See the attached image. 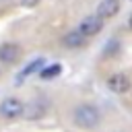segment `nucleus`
Returning a JSON list of instances; mask_svg holds the SVG:
<instances>
[{
    "instance_id": "1",
    "label": "nucleus",
    "mask_w": 132,
    "mask_h": 132,
    "mask_svg": "<svg viewBox=\"0 0 132 132\" xmlns=\"http://www.w3.org/2000/svg\"><path fill=\"white\" fill-rule=\"evenodd\" d=\"M99 120H101L99 109L93 107V105H89V103H80V105H76L74 111H72V122H74L78 128H82V130L95 128V126L99 124Z\"/></svg>"
},
{
    "instance_id": "2",
    "label": "nucleus",
    "mask_w": 132,
    "mask_h": 132,
    "mask_svg": "<svg viewBox=\"0 0 132 132\" xmlns=\"http://www.w3.org/2000/svg\"><path fill=\"white\" fill-rule=\"evenodd\" d=\"M23 107H25V103L19 97H6V99L0 101V118H4V120L21 118L23 116Z\"/></svg>"
},
{
    "instance_id": "3",
    "label": "nucleus",
    "mask_w": 132,
    "mask_h": 132,
    "mask_svg": "<svg viewBox=\"0 0 132 132\" xmlns=\"http://www.w3.org/2000/svg\"><path fill=\"white\" fill-rule=\"evenodd\" d=\"M101 29H103V19L97 16V14L85 16V19L80 21V25H78V31H80L85 37H93V35H97Z\"/></svg>"
},
{
    "instance_id": "4",
    "label": "nucleus",
    "mask_w": 132,
    "mask_h": 132,
    "mask_svg": "<svg viewBox=\"0 0 132 132\" xmlns=\"http://www.w3.org/2000/svg\"><path fill=\"white\" fill-rule=\"evenodd\" d=\"M19 58H21L19 43H2L0 45V62L2 64H14Z\"/></svg>"
},
{
    "instance_id": "5",
    "label": "nucleus",
    "mask_w": 132,
    "mask_h": 132,
    "mask_svg": "<svg viewBox=\"0 0 132 132\" xmlns=\"http://www.w3.org/2000/svg\"><path fill=\"white\" fill-rule=\"evenodd\" d=\"M107 89L113 91V93H126L130 89V78L122 72H116L107 78Z\"/></svg>"
},
{
    "instance_id": "6",
    "label": "nucleus",
    "mask_w": 132,
    "mask_h": 132,
    "mask_svg": "<svg viewBox=\"0 0 132 132\" xmlns=\"http://www.w3.org/2000/svg\"><path fill=\"white\" fill-rule=\"evenodd\" d=\"M120 0H101L99 6H97V16L101 19H111L120 12Z\"/></svg>"
},
{
    "instance_id": "7",
    "label": "nucleus",
    "mask_w": 132,
    "mask_h": 132,
    "mask_svg": "<svg viewBox=\"0 0 132 132\" xmlns=\"http://www.w3.org/2000/svg\"><path fill=\"white\" fill-rule=\"evenodd\" d=\"M43 113H45V103H41L39 99H33L31 103H27L23 107V118H27V120H37Z\"/></svg>"
},
{
    "instance_id": "8",
    "label": "nucleus",
    "mask_w": 132,
    "mask_h": 132,
    "mask_svg": "<svg viewBox=\"0 0 132 132\" xmlns=\"http://www.w3.org/2000/svg\"><path fill=\"white\" fill-rule=\"evenodd\" d=\"M85 41H87V37L78 31V29H74V31H68L66 35H64V39H62V43L66 45V47H70V50H76V47H82L85 45Z\"/></svg>"
},
{
    "instance_id": "9",
    "label": "nucleus",
    "mask_w": 132,
    "mask_h": 132,
    "mask_svg": "<svg viewBox=\"0 0 132 132\" xmlns=\"http://www.w3.org/2000/svg\"><path fill=\"white\" fill-rule=\"evenodd\" d=\"M45 62H43V58H37V60H33V62H29L27 64V68H23L21 72H19V76H16V85H21V80L23 78H27V76H31L33 72H37V70H41V66H43Z\"/></svg>"
},
{
    "instance_id": "10",
    "label": "nucleus",
    "mask_w": 132,
    "mask_h": 132,
    "mask_svg": "<svg viewBox=\"0 0 132 132\" xmlns=\"http://www.w3.org/2000/svg\"><path fill=\"white\" fill-rule=\"evenodd\" d=\"M60 72H62V66H60V64H50V66H41L39 76H41V78H54V76H58Z\"/></svg>"
},
{
    "instance_id": "11",
    "label": "nucleus",
    "mask_w": 132,
    "mask_h": 132,
    "mask_svg": "<svg viewBox=\"0 0 132 132\" xmlns=\"http://www.w3.org/2000/svg\"><path fill=\"white\" fill-rule=\"evenodd\" d=\"M21 4H23V6H27V8H33V6H37V4H39V0H21Z\"/></svg>"
},
{
    "instance_id": "12",
    "label": "nucleus",
    "mask_w": 132,
    "mask_h": 132,
    "mask_svg": "<svg viewBox=\"0 0 132 132\" xmlns=\"http://www.w3.org/2000/svg\"><path fill=\"white\" fill-rule=\"evenodd\" d=\"M130 29H132V16H130Z\"/></svg>"
},
{
    "instance_id": "13",
    "label": "nucleus",
    "mask_w": 132,
    "mask_h": 132,
    "mask_svg": "<svg viewBox=\"0 0 132 132\" xmlns=\"http://www.w3.org/2000/svg\"><path fill=\"white\" fill-rule=\"evenodd\" d=\"M0 2H4V0H0Z\"/></svg>"
}]
</instances>
